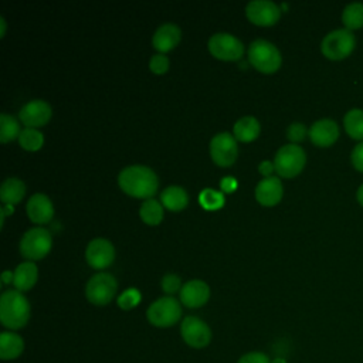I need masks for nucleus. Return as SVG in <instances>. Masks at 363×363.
<instances>
[{
	"label": "nucleus",
	"instance_id": "nucleus-1",
	"mask_svg": "<svg viewBox=\"0 0 363 363\" xmlns=\"http://www.w3.org/2000/svg\"><path fill=\"white\" fill-rule=\"evenodd\" d=\"M118 183L125 193L135 197L149 199L156 193L159 179L149 166L130 164L119 172Z\"/></svg>",
	"mask_w": 363,
	"mask_h": 363
},
{
	"label": "nucleus",
	"instance_id": "nucleus-2",
	"mask_svg": "<svg viewBox=\"0 0 363 363\" xmlns=\"http://www.w3.org/2000/svg\"><path fill=\"white\" fill-rule=\"evenodd\" d=\"M30 319V303L23 292L7 289L0 296V320L9 329H20Z\"/></svg>",
	"mask_w": 363,
	"mask_h": 363
},
{
	"label": "nucleus",
	"instance_id": "nucleus-3",
	"mask_svg": "<svg viewBox=\"0 0 363 363\" xmlns=\"http://www.w3.org/2000/svg\"><path fill=\"white\" fill-rule=\"evenodd\" d=\"M248 61L262 72H274L279 68L282 57L277 45L264 38H257L250 44Z\"/></svg>",
	"mask_w": 363,
	"mask_h": 363
},
{
	"label": "nucleus",
	"instance_id": "nucleus-4",
	"mask_svg": "<svg viewBox=\"0 0 363 363\" xmlns=\"http://www.w3.org/2000/svg\"><path fill=\"white\" fill-rule=\"evenodd\" d=\"M356 45L354 34L347 28H337L330 33H328L322 43L320 50L322 54L333 61L343 60L352 54Z\"/></svg>",
	"mask_w": 363,
	"mask_h": 363
},
{
	"label": "nucleus",
	"instance_id": "nucleus-5",
	"mask_svg": "<svg viewBox=\"0 0 363 363\" xmlns=\"http://www.w3.org/2000/svg\"><path fill=\"white\" fill-rule=\"evenodd\" d=\"M306 163V155L303 149L296 143H288L281 146L274 156V166L279 176L294 177L303 169Z\"/></svg>",
	"mask_w": 363,
	"mask_h": 363
},
{
	"label": "nucleus",
	"instance_id": "nucleus-6",
	"mask_svg": "<svg viewBox=\"0 0 363 363\" xmlns=\"http://www.w3.org/2000/svg\"><path fill=\"white\" fill-rule=\"evenodd\" d=\"M147 320L157 328L174 325L182 316L180 302L173 296H162L150 303L146 312Z\"/></svg>",
	"mask_w": 363,
	"mask_h": 363
},
{
	"label": "nucleus",
	"instance_id": "nucleus-7",
	"mask_svg": "<svg viewBox=\"0 0 363 363\" xmlns=\"http://www.w3.org/2000/svg\"><path fill=\"white\" fill-rule=\"evenodd\" d=\"M51 234L44 227L27 230L20 240V252L28 259H40L51 250Z\"/></svg>",
	"mask_w": 363,
	"mask_h": 363
},
{
	"label": "nucleus",
	"instance_id": "nucleus-8",
	"mask_svg": "<svg viewBox=\"0 0 363 363\" xmlns=\"http://www.w3.org/2000/svg\"><path fill=\"white\" fill-rule=\"evenodd\" d=\"M116 279L108 272L94 274L85 286V295L94 305H106L116 294Z\"/></svg>",
	"mask_w": 363,
	"mask_h": 363
},
{
	"label": "nucleus",
	"instance_id": "nucleus-9",
	"mask_svg": "<svg viewBox=\"0 0 363 363\" xmlns=\"http://www.w3.org/2000/svg\"><path fill=\"white\" fill-rule=\"evenodd\" d=\"M210 52L220 60H240L244 52V44L230 33H216L208 38Z\"/></svg>",
	"mask_w": 363,
	"mask_h": 363
},
{
	"label": "nucleus",
	"instance_id": "nucleus-10",
	"mask_svg": "<svg viewBox=\"0 0 363 363\" xmlns=\"http://www.w3.org/2000/svg\"><path fill=\"white\" fill-rule=\"evenodd\" d=\"M180 333L183 340L194 349L206 347L211 340V330L208 325L197 316H186L182 320Z\"/></svg>",
	"mask_w": 363,
	"mask_h": 363
},
{
	"label": "nucleus",
	"instance_id": "nucleus-11",
	"mask_svg": "<svg viewBox=\"0 0 363 363\" xmlns=\"http://www.w3.org/2000/svg\"><path fill=\"white\" fill-rule=\"evenodd\" d=\"M210 153L213 160L220 166H230L238 155L237 139L228 132H220L210 140Z\"/></svg>",
	"mask_w": 363,
	"mask_h": 363
},
{
	"label": "nucleus",
	"instance_id": "nucleus-12",
	"mask_svg": "<svg viewBox=\"0 0 363 363\" xmlns=\"http://www.w3.org/2000/svg\"><path fill=\"white\" fill-rule=\"evenodd\" d=\"M245 14L254 24L271 26L279 18L281 9L271 0H251L245 6Z\"/></svg>",
	"mask_w": 363,
	"mask_h": 363
},
{
	"label": "nucleus",
	"instance_id": "nucleus-13",
	"mask_svg": "<svg viewBox=\"0 0 363 363\" xmlns=\"http://www.w3.org/2000/svg\"><path fill=\"white\" fill-rule=\"evenodd\" d=\"M85 257L91 267L105 268L115 258V247L109 240L96 237L88 242L85 250Z\"/></svg>",
	"mask_w": 363,
	"mask_h": 363
},
{
	"label": "nucleus",
	"instance_id": "nucleus-14",
	"mask_svg": "<svg viewBox=\"0 0 363 363\" xmlns=\"http://www.w3.org/2000/svg\"><path fill=\"white\" fill-rule=\"evenodd\" d=\"M18 118L27 128L43 126L51 118V106L44 99H31L23 105Z\"/></svg>",
	"mask_w": 363,
	"mask_h": 363
},
{
	"label": "nucleus",
	"instance_id": "nucleus-15",
	"mask_svg": "<svg viewBox=\"0 0 363 363\" xmlns=\"http://www.w3.org/2000/svg\"><path fill=\"white\" fill-rule=\"evenodd\" d=\"M311 140L319 147H328L333 145L339 138V126L329 118L319 119L312 123L308 130Z\"/></svg>",
	"mask_w": 363,
	"mask_h": 363
},
{
	"label": "nucleus",
	"instance_id": "nucleus-16",
	"mask_svg": "<svg viewBox=\"0 0 363 363\" xmlns=\"http://www.w3.org/2000/svg\"><path fill=\"white\" fill-rule=\"evenodd\" d=\"M210 298V288L201 279H190L180 289V301L187 308H200Z\"/></svg>",
	"mask_w": 363,
	"mask_h": 363
},
{
	"label": "nucleus",
	"instance_id": "nucleus-17",
	"mask_svg": "<svg viewBox=\"0 0 363 363\" xmlns=\"http://www.w3.org/2000/svg\"><path fill=\"white\" fill-rule=\"evenodd\" d=\"M27 214L31 221L43 224L52 218L54 206L44 193H34L27 201Z\"/></svg>",
	"mask_w": 363,
	"mask_h": 363
},
{
	"label": "nucleus",
	"instance_id": "nucleus-18",
	"mask_svg": "<svg viewBox=\"0 0 363 363\" xmlns=\"http://www.w3.org/2000/svg\"><path fill=\"white\" fill-rule=\"evenodd\" d=\"M284 193L281 180L277 176H268L258 182L255 187V197L264 206L277 204Z\"/></svg>",
	"mask_w": 363,
	"mask_h": 363
},
{
	"label": "nucleus",
	"instance_id": "nucleus-19",
	"mask_svg": "<svg viewBox=\"0 0 363 363\" xmlns=\"http://www.w3.org/2000/svg\"><path fill=\"white\" fill-rule=\"evenodd\" d=\"M182 30L174 23H163L159 26L152 37V43L156 50L164 52L172 50L180 41Z\"/></svg>",
	"mask_w": 363,
	"mask_h": 363
},
{
	"label": "nucleus",
	"instance_id": "nucleus-20",
	"mask_svg": "<svg viewBox=\"0 0 363 363\" xmlns=\"http://www.w3.org/2000/svg\"><path fill=\"white\" fill-rule=\"evenodd\" d=\"M13 284L17 291H28L35 282L38 277L37 265L33 261H24L17 265V268L13 271Z\"/></svg>",
	"mask_w": 363,
	"mask_h": 363
},
{
	"label": "nucleus",
	"instance_id": "nucleus-21",
	"mask_svg": "<svg viewBox=\"0 0 363 363\" xmlns=\"http://www.w3.org/2000/svg\"><path fill=\"white\" fill-rule=\"evenodd\" d=\"M24 350V340L14 332H1L0 335V357L1 360L17 359Z\"/></svg>",
	"mask_w": 363,
	"mask_h": 363
},
{
	"label": "nucleus",
	"instance_id": "nucleus-22",
	"mask_svg": "<svg viewBox=\"0 0 363 363\" xmlns=\"http://www.w3.org/2000/svg\"><path fill=\"white\" fill-rule=\"evenodd\" d=\"M26 193V184L18 177H7L0 187V199L4 204L18 203Z\"/></svg>",
	"mask_w": 363,
	"mask_h": 363
},
{
	"label": "nucleus",
	"instance_id": "nucleus-23",
	"mask_svg": "<svg viewBox=\"0 0 363 363\" xmlns=\"http://www.w3.org/2000/svg\"><path fill=\"white\" fill-rule=\"evenodd\" d=\"M160 203L166 206L169 210L177 211L187 206L189 196L187 191L180 186H167L160 193Z\"/></svg>",
	"mask_w": 363,
	"mask_h": 363
},
{
	"label": "nucleus",
	"instance_id": "nucleus-24",
	"mask_svg": "<svg viewBox=\"0 0 363 363\" xmlns=\"http://www.w3.org/2000/svg\"><path fill=\"white\" fill-rule=\"evenodd\" d=\"M261 125L255 116H242L234 123V136L238 140L250 142L258 136Z\"/></svg>",
	"mask_w": 363,
	"mask_h": 363
},
{
	"label": "nucleus",
	"instance_id": "nucleus-25",
	"mask_svg": "<svg viewBox=\"0 0 363 363\" xmlns=\"http://www.w3.org/2000/svg\"><path fill=\"white\" fill-rule=\"evenodd\" d=\"M346 133L356 140H363V109H350L343 118Z\"/></svg>",
	"mask_w": 363,
	"mask_h": 363
},
{
	"label": "nucleus",
	"instance_id": "nucleus-26",
	"mask_svg": "<svg viewBox=\"0 0 363 363\" xmlns=\"http://www.w3.org/2000/svg\"><path fill=\"white\" fill-rule=\"evenodd\" d=\"M140 218L150 225L159 224L163 218V206L156 199H146L139 208Z\"/></svg>",
	"mask_w": 363,
	"mask_h": 363
},
{
	"label": "nucleus",
	"instance_id": "nucleus-27",
	"mask_svg": "<svg viewBox=\"0 0 363 363\" xmlns=\"http://www.w3.org/2000/svg\"><path fill=\"white\" fill-rule=\"evenodd\" d=\"M342 21L345 28L357 30L363 27V3H350L343 9Z\"/></svg>",
	"mask_w": 363,
	"mask_h": 363
},
{
	"label": "nucleus",
	"instance_id": "nucleus-28",
	"mask_svg": "<svg viewBox=\"0 0 363 363\" xmlns=\"http://www.w3.org/2000/svg\"><path fill=\"white\" fill-rule=\"evenodd\" d=\"M21 129L18 121L9 113L0 115V140L3 143L13 140L14 138H18Z\"/></svg>",
	"mask_w": 363,
	"mask_h": 363
},
{
	"label": "nucleus",
	"instance_id": "nucleus-29",
	"mask_svg": "<svg viewBox=\"0 0 363 363\" xmlns=\"http://www.w3.org/2000/svg\"><path fill=\"white\" fill-rule=\"evenodd\" d=\"M18 142L26 150H38L44 143V136L37 128H24L18 135Z\"/></svg>",
	"mask_w": 363,
	"mask_h": 363
},
{
	"label": "nucleus",
	"instance_id": "nucleus-30",
	"mask_svg": "<svg viewBox=\"0 0 363 363\" xmlns=\"http://www.w3.org/2000/svg\"><path fill=\"white\" fill-rule=\"evenodd\" d=\"M199 200H200V204L207 208V210H216V208H220L224 203V196L221 191L218 190H214V189H204L200 191L199 194Z\"/></svg>",
	"mask_w": 363,
	"mask_h": 363
},
{
	"label": "nucleus",
	"instance_id": "nucleus-31",
	"mask_svg": "<svg viewBox=\"0 0 363 363\" xmlns=\"http://www.w3.org/2000/svg\"><path fill=\"white\" fill-rule=\"evenodd\" d=\"M140 302V292L136 288H128L118 296V305L122 309H132Z\"/></svg>",
	"mask_w": 363,
	"mask_h": 363
},
{
	"label": "nucleus",
	"instance_id": "nucleus-32",
	"mask_svg": "<svg viewBox=\"0 0 363 363\" xmlns=\"http://www.w3.org/2000/svg\"><path fill=\"white\" fill-rule=\"evenodd\" d=\"M160 285H162V289H163L166 294H174L176 291L182 289V286H183V285H182V281H180V278H179V275L172 274V272L163 275Z\"/></svg>",
	"mask_w": 363,
	"mask_h": 363
},
{
	"label": "nucleus",
	"instance_id": "nucleus-33",
	"mask_svg": "<svg viewBox=\"0 0 363 363\" xmlns=\"http://www.w3.org/2000/svg\"><path fill=\"white\" fill-rule=\"evenodd\" d=\"M306 133H308V130H306L305 125L301 123V122H292V123L288 126V129H286V138H288L289 140H292L294 143L303 140L305 136H306Z\"/></svg>",
	"mask_w": 363,
	"mask_h": 363
},
{
	"label": "nucleus",
	"instance_id": "nucleus-34",
	"mask_svg": "<svg viewBox=\"0 0 363 363\" xmlns=\"http://www.w3.org/2000/svg\"><path fill=\"white\" fill-rule=\"evenodd\" d=\"M149 67L153 72L162 74V72L167 71V68H169V58L162 52L155 54V55H152V58L149 61Z\"/></svg>",
	"mask_w": 363,
	"mask_h": 363
},
{
	"label": "nucleus",
	"instance_id": "nucleus-35",
	"mask_svg": "<svg viewBox=\"0 0 363 363\" xmlns=\"http://www.w3.org/2000/svg\"><path fill=\"white\" fill-rule=\"evenodd\" d=\"M237 363H271L269 357L261 352H250L242 354Z\"/></svg>",
	"mask_w": 363,
	"mask_h": 363
},
{
	"label": "nucleus",
	"instance_id": "nucleus-36",
	"mask_svg": "<svg viewBox=\"0 0 363 363\" xmlns=\"http://www.w3.org/2000/svg\"><path fill=\"white\" fill-rule=\"evenodd\" d=\"M350 159H352L353 167L363 173V142H360L359 145L354 146V149L352 150Z\"/></svg>",
	"mask_w": 363,
	"mask_h": 363
},
{
	"label": "nucleus",
	"instance_id": "nucleus-37",
	"mask_svg": "<svg viewBox=\"0 0 363 363\" xmlns=\"http://www.w3.org/2000/svg\"><path fill=\"white\" fill-rule=\"evenodd\" d=\"M220 186L224 191H233L237 187V180L233 176H225L221 179Z\"/></svg>",
	"mask_w": 363,
	"mask_h": 363
},
{
	"label": "nucleus",
	"instance_id": "nucleus-38",
	"mask_svg": "<svg viewBox=\"0 0 363 363\" xmlns=\"http://www.w3.org/2000/svg\"><path fill=\"white\" fill-rule=\"evenodd\" d=\"M258 169L259 172L268 177V176H272V170H275V166H274V162H269V160H264L258 164Z\"/></svg>",
	"mask_w": 363,
	"mask_h": 363
},
{
	"label": "nucleus",
	"instance_id": "nucleus-39",
	"mask_svg": "<svg viewBox=\"0 0 363 363\" xmlns=\"http://www.w3.org/2000/svg\"><path fill=\"white\" fill-rule=\"evenodd\" d=\"M13 277H14V272H11V271L6 269V271L3 272V275H1V279H3V282H4V284H9V282H11V281H13Z\"/></svg>",
	"mask_w": 363,
	"mask_h": 363
},
{
	"label": "nucleus",
	"instance_id": "nucleus-40",
	"mask_svg": "<svg viewBox=\"0 0 363 363\" xmlns=\"http://www.w3.org/2000/svg\"><path fill=\"white\" fill-rule=\"evenodd\" d=\"M356 197H357V201L360 203V206L363 207V184L357 189V193H356Z\"/></svg>",
	"mask_w": 363,
	"mask_h": 363
},
{
	"label": "nucleus",
	"instance_id": "nucleus-41",
	"mask_svg": "<svg viewBox=\"0 0 363 363\" xmlns=\"http://www.w3.org/2000/svg\"><path fill=\"white\" fill-rule=\"evenodd\" d=\"M0 26H1V33H0V35L3 37V35H4V31H6V21H4V17H0Z\"/></svg>",
	"mask_w": 363,
	"mask_h": 363
},
{
	"label": "nucleus",
	"instance_id": "nucleus-42",
	"mask_svg": "<svg viewBox=\"0 0 363 363\" xmlns=\"http://www.w3.org/2000/svg\"><path fill=\"white\" fill-rule=\"evenodd\" d=\"M271 363H286L285 362V359H281V357H277V359H274Z\"/></svg>",
	"mask_w": 363,
	"mask_h": 363
}]
</instances>
